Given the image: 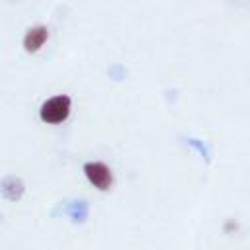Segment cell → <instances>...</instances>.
<instances>
[{
    "instance_id": "1",
    "label": "cell",
    "mask_w": 250,
    "mask_h": 250,
    "mask_svg": "<svg viewBox=\"0 0 250 250\" xmlns=\"http://www.w3.org/2000/svg\"><path fill=\"white\" fill-rule=\"evenodd\" d=\"M70 96L66 94H57V96H51L49 100L43 102L41 109H39V117L43 123H49V125H59L62 123L68 113H70Z\"/></svg>"
},
{
    "instance_id": "2",
    "label": "cell",
    "mask_w": 250,
    "mask_h": 250,
    "mask_svg": "<svg viewBox=\"0 0 250 250\" xmlns=\"http://www.w3.org/2000/svg\"><path fill=\"white\" fill-rule=\"evenodd\" d=\"M84 174H86L88 182L94 188L102 189V191L109 189L111 184H113V174L104 162H86L84 164Z\"/></svg>"
},
{
    "instance_id": "3",
    "label": "cell",
    "mask_w": 250,
    "mask_h": 250,
    "mask_svg": "<svg viewBox=\"0 0 250 250\" xmlns=\"http://www.w3.org/2000/svg\"><path fill=\"white\" fill-rule=\"evenodd\" d=\"M49 39V31L45 25H35V27H29L23 35V49L27 53H37Z\"/></svg>"
}]
</instances>
